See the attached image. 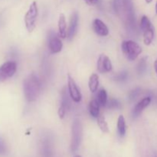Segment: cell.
Instances as JSON below:
<instances>
[{"label": "cell", "instance_id": "cell-1", "mask_svg": "<svg viewBox=\"0 0 157 157\" xmlns=\"http://www.w3.org/2000/svg\"><path fill=\"white\" fill-rule=\"evenodd\" d=\"M23 90L25 98L29 102H34L38 98L41 90V83L35 74H31L25 79Z\"/></svg>", "mask_w": 157, "mask_h": 157}, {"label": "cell", "instance_id": "cell-2", "mask_svg": "<svg viewBox=\"0 0 157 157\" xmlns=\"http://www.w3.org/2000/svg\"><path fill=\"white\" fill-rule=\"evenodd\" d=\"M121 49L127 59L130 61H135L143 52L140 45L132 40H126L123 41L121 44Z\"/></svg>", "mask_w": 157, "mask_h": 157}, {"label": "cell", "instance_id": "cell-3", "mask_svg": "<svg viewBox=\"0 0 157 157\" xmlns=\"http://www.w3.org/2000/svg\"><path fill=\"white\" fill-rule=\"evenodd\" d=\"M140 29L144 35V41L146 45H150L154 39L155 29L151 21L147 15H144L140 20Z\"/></svg>", "mask_w": 157, "mask_h": 157}, {"label": "cell", "instance_id": "cell-4", "mask_svg": "<svg viewBox=\"0 0 157 157\" xmlns=\"http://www.w3.org/2000/svg\"><path fill=\"white\" fill-rule=\"evenodd\" d=\"M83 128L81 121L75 119L72 124L71 129V150L75 153L79 148L82 140Z\"/></svg>", "mask_w": 157, "mask_h": 157}, {"label": "cell", "instance_id": "cell-5", "mask_svg": "<svg viewBox=\"0 0 157 157\" xmlns=\"http://www.w3.org/2000/svg\"><path fill=\"white\" fill-rule=\"evenodd\" d=\"M38 15V9L37 2H32L29 9L25 15V28L29 32H32L36 27V21Z\"/></svg>", "mask_w": 157, "mask_h": 157}, {"label": "cell", "instance_id": "cell-6", "mask_svg": "<svg viewBox=\"0 0 157 157\" xmlns=\"http://www.w3.org/2000/svg\"><path fill=\"white\" fill-rule=\"evenodd\" d=\"M123 9L124 11L127 24L131 29H136V18L132 0H123Z\"/></svg>", "mask_w": 157, "mask_h": 157}, {"label": "cell", "instance_id": "cell-7", "mask_svg": "<svg viewBox=\"0 0 157 157\" xmlns=\"http://www.w3.org/2000/svg\"><path fill=\"white\" fill-rule=\"evenodd\" d=\"M17 70V64L15 61H7L0 66V82L12 78Z\"/></svg>", "mask_w": 157, "mask_h": 157}, {"label": "cell", "instance_id": "cell-8", "mask_svg": "<svg viewBox=\"0 0 157 157\" xmlns=\"http://www.w3.org/2000/svg\"><path fill=\"white\" fill-rule=\"evenodd\" d=\"M67 90L72 101L75 103H79L82 99V94L81 93L78 84L74 78L70 75H67Z\"/></svg>", "mask_w": 157, "mask_h": 157}, {"label": "cell", "instance_id": "cell-9", "mask_svg": "<svg viewBox=\"0 0 157 157\" xmlns=\"http://www.w3.org/2000/svg\"><path fill=\"white\" fill-rule=\"evenodd\" d=\"M48 48L53 54L59 53L62 50L63 44L61 38L54 32H50L48 35Z\"/></svg>", "mask_w": 157, "mask_h": 157}, {"label": "cell", "instance_id": "cell-10", "mask_svg": "<svg viewBox=\"0 0 157 157\" xmlns=\"http://www.w3.org/2000/svg\"><path fill=\"white\" fill-rule=\"evenodd\" d=\"M97 68L98 71L101 74L108 73L111 71L113 69V65H112L110 58L105 55H100L98 62H97Z\"/></svg>", "mask_w": 157, "mask_h": 157}, {"label": "cell", "instance_id": "cell-11", "mask_svg": "<svg viewBox=\"0 0 157 157\" xmlns=\"http://www.w3.org/2000/svg\"><path fill=\"white\" fill-rule=\"evenodd\" d=\"M78 20H79V17H78V12H75L74 13H72L70 18V24H69V27L67 32V38L70 41L73 39L77 33L78 27Z\"/></svg>", "mask_w": 157, "mask_h": 157}, {"label": "cell", "instance_id": "cell-12", "mask_svg": "<svg viewBox=\"0 0 157 157\" xmlns=\"http://www.w3.org/2000/svg\"><path fill=\"white\" fill-rule=\"evenodd\" d=\"M94 32L98 35L101 37H105L109 35L108 27L106 25L105 23L101 21L99 18H95L92 23Z\"/></svg>", "mask_w": 157, "mask_h": 157}, {"label": "cell", "instance_id": "cell-13", "mask_svg": "<svg viewBox=\"0 0 157 157\" xmlns=\"http://www.w3.org/2000/svg\"><path fill=\"white\" fill-rule=\"evenodd\" d=\"M150 103H151V98L150 97H146V98H143L133 109L132 116L134 118L138 117L143 113V111L150 105Z\"/></svg>", "mask_w": 157, "mask_h": 157}, {"label": "cell", "instance_id": "cell-14", "mask_svg": "<svg viewBox=\"0 0 157 157\" xmlns=\"http://www.w3.org/2000/svg\"><path fill=\"white\" fill-rule=\"evenodd\" d=\"M58 36L61 38H67V22H66L65 15L63 13L60 14L58 21Z\"/></svg>", "mask_w": 157, "mask_h": 157}, {"label": "cell", "instance_id": "cell-15", "mask_svg": "<svg viewBox=\"0 0 157 157\" xmlns=\"http://www.w3.org/2000/svg\"><path fill=\"white\" fill-rule=\"evenodd\" d=\"M100 107L98 100L93 99L89 103V113L94 118H98L100 116Z\"/></svg>", "mask_w": 157, "mask_h": 157}, {"label": "cell", "instance_id": "cell-16", "mask_svg": "<svg viewBox=\"0 0 157 157\" xmlns=\"http://www.w3.org/2000/svg\"><path fill=\"white\" fill-rule=\"evenodd\" d=\"M71 98L70 94H69L68 90H67V88L64 87L61 93V105L67 110L71 107Z\"/></svg>", "mask_w": 157, "mask_h": 157}, {"label": "cell", "instance_id": "cell-17", "mask_svg": "<svg viewBox=\"0 0 157 157\" xmlns=\"http://www.w3.org/2000/svg\"><path fill=\"white\" fill-rule=\"evenodd\" d=\"M98 86H99V76L97 74H92L89 78V90L92 93H94L98 90Z\"/></svg>", "mask_w": 157, "mask_h": 157}, {"label": "cell", "instance_id": "cell-18", "mask_svg": "<svg viewBox=\"0 0 157 157\" xmlns=\"http://www.w3.org/2000/svg\"><path fill=\"white\" fill-rule=\"evenodd\" d=\"M117 130L121 137L126 134V121L123 115H120L117 120Z\"/></svg>", "mask_w": 157, "mask_h": 157}, {"label": "cell", "instance_id": "cell-19", "mask_svg": "<svg viewBox=\"0 0 157 157\" xmlns=\"http://www.w3.org/2000/svg\"><path fill=\"white\" fill-rule=\"evenodd\" d=\"M98 101L101 107H105L107 104V93L105 89H101L98 94Z\"/></svg>", "mask_w": 157, "mask_h": 157}, {"label": "cell", "instance_id": "cell-20", "mask_svg": "<svg viewBox=\"0 0 157 157\" xmlns=\"http://www.w3.org/2000/svg\"><path fill=\"white\" fill-rule=\"evenodd\" d=\"M97 122H98V127H99L100 130H101L103 133H108V124H107L105 117H104V116L100 115V116L97 118Z\"/></svg>", "mask_w": 157, "mask_h": 157}, {"label": "cell", "instance_id": "cell-21", "mask_svg": "<svg viewBox=\"0 0 157 157\" xmlns=\"http://www.w3.org/2000/svg\"><path fill=\"white\" fill-rule=\"evenodd\" d=\"M147 57H144V58H141L140 61H139L137 64V73L140 75H144L147 71Z\"/></svg>", "mask_w": 157, "mask_h": 157}, {"label": "cell", "instance_id": "cell-22", "mask_svg": "<svg viewBox=\"0 0 157 157\" xmlns=\"http://www.w3.org/2000/svg\"><path fill=\"white\" fill-rule=\"evenodd\" d=\"M107 107L109 109H113V110H115V109H120L121 107V104L116 99H113V98H111V99L107 101Z\"/></svg>", "mask_w": 157, "mask_h": 157}, {"label": "cell", "instance_id": "cell-23", "mask_svg": "<svg viewBox=\"0 0 157 157\" xmlns=\"http://www.w3.org/2000/svg\"><path fill=\"white\" fill-rule=\"evenodd\" d=\"M127 77H128V73L127 71H123L116 75L114 77V79L117 81H124L127 80Z\"/></svg>", "mask_w": 157, "mask_h": 157}, {"label": "cell", "instance_id": "cell-24", "mask_svg": "<svg viewBox=\"0 0 157 157\" xmlns=\"http://www.w3.org/2000/svg\"><path fill=\"white\" fill-rule=\"evenodd\" d=\"M140 90H141L140 88H136L133 90H132L130 93V94H129V99H130V101H134V100L139 96L140 94Z\"/></svg>", "mask_w": 157, "mask_h": 157}, {"label": "cell", "instance_id": "cell-25", "mask_svg": "<svg viewBox=\"0 0 157 157\" xmlns=\"http://www.w3.org/2000/svg\"><path fill=\"white\" fill-rule=\"evenodd\" d=\"M66 109L64 108V107H62V106H60V107L58 108V117H59V118L61 120L64 119V116H65V113H66Z\"/></svg>", "mask_w": 157, "mask_h": 157}, {"label": "cell", "instance_id": "cell-26", "mask_svg": "<svg viewBox=\"0 0 157 157\" xmlns=\"http://www.w3.org/2000/svg\"><path fill=\"white\" fill-rule=\"evenodd\" d=\"M6 152V146H5L4 142L2 140H0V153L2 154Z\"/></svg>", "mask_w": 157, "mask_h": 157}, {"label": "cell", "instance_id": "cell-27", "mask_svg": "<svg viewBox=\"0 0 157 157\" xmlns=\"http://www.w3.org/2000/svg\"><path fill=\"white\" fill-rule=\"evenodd\" d=\"M84 1L89 6H94L98 2V0H84Z\"/></svg>", "mask_w": 157, "mask_h": 157}, {"label": "cell", "instance_id": "cell-28", "mask_svg": "<svg viewBox=\"0 0 157 157\" xmlns=\"http://www.w3.org/2000/svg\"><path fill=\"white\" fill-rule=\"evenodd\" d=\"M154 69H155V71H156V74L157 75V59L155 61V62H154Z\"/></svg>", "mask_w": 157, "mask_h": 157}, {"label": "cell", "instance_id": "cell-29", "mask_svg": "<svg viewBox=\"0 0 157 157\" xmlns=\"http://www.w3.org/2000/svg\"><path fill=\"white\" fill-rule=\"evenodd\" d=\"M145 2L147 4H150V3H151L152 2H153V0H145Z\"/></svg>", "mask_w": 157, "mask_h": 157}, {"label": "cell", "instance_id": "cell-30", "mask_svg": "<svg viewBox=\"0 0 157 157\" xmlns=\"http://www.w3.org/2000/svg\"><path fill=\"white\" fill-rule=\"evenodd\" d=\"M155 11H156V14L157 15V0H156V5H155Z\"/></svg>", "mask_w": 157, "mask_h": 157}, {"label": "cell", "instance_id": "cell-31", "mask_svg": "<svg viewBox=\"0 0 157 157\" xmlns=\"http://www.w3.org/2000/svg\"><path fill=\"white\" fill-rule=\"evenodd\" d=\"M74 157H81V156H80V155H76V156H75Z\"/></svg>", "mask_w": 157, "mask_h": 157}]
</instances>
